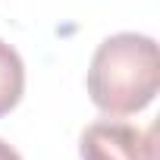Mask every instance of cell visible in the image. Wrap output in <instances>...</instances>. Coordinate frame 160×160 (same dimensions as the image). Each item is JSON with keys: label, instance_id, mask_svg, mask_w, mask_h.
Instances as JSON below:
<instances>
[{"label": "cell", "instance_id": "obj_1", "mask_svg": "<svg viewBox=\"0 0 160 160\" xmlns=\"http://www.w3.org/2000/svg\"><path fill=\"white\" fill-rule=\"evenodd\" d=\"M160 88L157 41L135 32H119L101 41L88 69L91 104L107 116L141 113Z\"/></svg>", "mask_w": 160, "mask_h": 160}, {"label": "cell", "instance_id": "obj_2", "mask_svg": "<svg viewBox=\"0 0 160 160\" xmlns=\"http://www.w3.org/2000/svg\"><path fill=\"white\" fill-rule=\"evenodd\" d=\"M78 154L82 160H154V129L101 119L82 132Z\"/></svg>", "mask_w": 160, "mask_h": 160}, {"label": "cell", "instance_id": "obj_3", "mask_svg": "<svg viewBox=\"0 0 160 160\" xmlns=\"http://www.w3.org/2000/svg\"><path fill=\"white\" fill-rule=\"evenodd\" d=\"M25 91V66L22 57L7 44L0 41V116H7Z\"/></svg>", "mask_w": 160, "mask_h": 160}, {"label": "cell", "instance_id": "obj_4", "mask_svg": "<svg viewBox=\"0 0 160 160\" xmlns=\"http://www.w3.org/2000/svg\"><path fill=\"white\" fill-rule=\"evenodd\" d=\"M0 160H22L16 148H10L7 141H0Z\"/></svg>", "mask_w": 160, "mask_h": 160}]
</instances>
